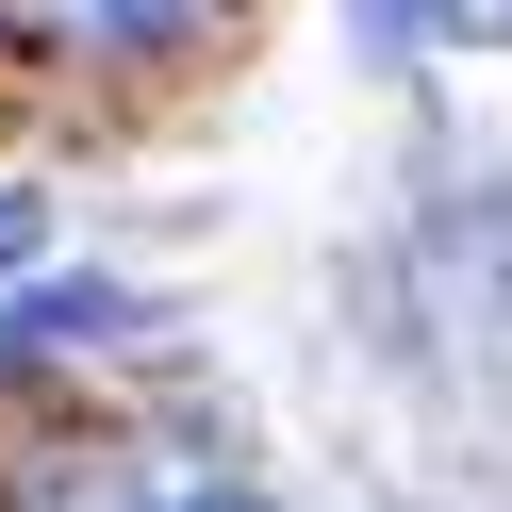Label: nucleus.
<instances>
[{"label": "nucleus", "mask_w": 512, "mask_h": 512, "mask_svg": "<svg viewBox=\"0 0 512 512\" xmlns=\"http://www.w3.org/2000/svg\"><path fill=\"white\" fill-rule=\"evenodd\" d=\"M0 512H149V463H133V430H17Z\"/></svg>", "instance_id": "1"}, {"label": "nucleus", "mask_w": 512, "mask_h": 512, "mask_svg": "<svg viewBox=\"0 0 512 512\" xmlns=\"http://www.w3.org/2000/svg\"><path fill=\"white\" fill-rule=\"evenodd\" d=\"M50 50H83V67H182L199 34H232V0H34Z\"/></svg>", "instance_id": "2"}, {"label": "nucleus", "mask_w": 512, "mask_h": 512, "mask_svg": "<svg viewBox=\"0 0 512 512\" xmlns=\"http://www.w3.org/2000/svg\"><path fill=\"white\" fill-rule=\"evenodd\" d=\"M100 331H133V281H34V298H0V347H100Z\"/></svg>", "instance_id": "3"}, {"label": "nucleus", "mask_w": 512, "mask_h": 512, "mask_svg": "<svg viewBox=\"0 0 512 512\" xmlns=\"http://www.w3.org/2000/svg\"><path fill=\"white\" fill-rule=\"evenodd\" d=\"M413 34H463V50H512V0H347V50H413Z\"/></svg>", "instance_id": "4"}, {"label": "nucleus", "mask_w": 512, "mask_h": 512, "mask_svg": "<svg viewBox=\"0 0 512 512\" xmlns=\"http://www.w3.org/2000/svg\"><path fill=\"white\" fill-rule=\"evenodd\" d=\"M149 512H265L248 479H182V496H149Z\"/></svg>", "instance_id": "5"}, {"label": "nucleus", "mask_w": 512, "mask_h": 512, "mask_svg": "<svg viewBox=\"0 0 512 512\" xmlns=\"http://www.w3.org/2000/svg\"><path fill=\"white\" fill-rule=\"evenodd\" d=\"M17 248H34V182H0V265H17Z\"/></svg>", "instance_id": "6"}]
</instances>
